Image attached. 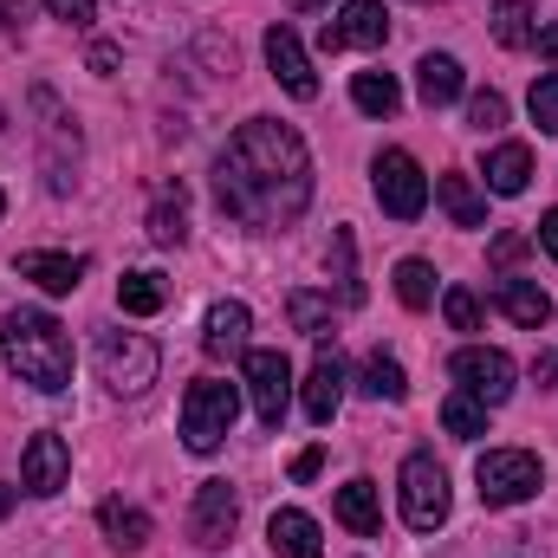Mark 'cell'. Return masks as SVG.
<instances>
[{
    "label": "cell",
    "mask_w": 558,
    "mask_h": 558,
    "mask_svg": "<svg viewBox=\"0 0 558 558\" xmlns=\"http://www.w3.org/2000/svg\"><path fill=\"white\" fill-rule=\"evenodd\" d=\"M494 305H500L513 325H526V331H539V325L553 318V299H546L533 279H500V286H494Z\"/></svg>",
    "instance_id": "ffe728a7"
},
{
    "label": "cell",
    "mask_w": 558,
    "mask_h": 558,
    "mask_svg": "<svg viewBox=\"0 0 558 558\" xmlns=\"http://www.w3.org/2000/svg\"><path fill=\"white\" fill-rule=\"evenodd\" d=\"M371 182H377L384 215H397V221H416L422 208H428V175L416 169V156H410V149H377Z\"/></svg>",
    "instance_id": "52a82bcc"
},
{
    "label": "cell",
    "mask_w": 558,
    "mask_h": 558,
    "mask_svg": "<svg viewBox=\"0 0 558 558\" xmlns=\"http://www.w3.org/2000/svg\"><path fill=\"white\" fill-rule=\"evenodd\" d=\"M397 299H403L410 312H428V305H435V267H428V260H403V267H397Z\"/></svg>",
    "instance_id": "4dcf8cb0"
},
{
    "label": "cell",
    "mask_w": 558,
    "mask_h": 558,
    "mask_svg": "<svg viewBox=\"0 0 558 558\" xmlns=\"http://www.w3.org/2000/svg\"><path fill=\"white\" fill-rule=\"evenodd\" d=\"M234 526H241V500H234V487H228V481H202V487H195V513H189L195 546H202V553H221V546L234 539Z\"/></svg>",
    "instance_id": "30bf717a"
},
{
    "label": "cell",
    "mask_w": 558,
    "mask_h": 558,
    "mask_svg": "<svg viewBox=\"0 0 558 558\" xmlns=\"http://www.w3.org/2000/svg\"><path fill=\"white\" fill-rule=\"evenodd\" d=\"M92 357H98L105 390H118V397H143V390L156 384V371H162V351H156L143 331H98Z\"/></svg>",
    "instance_id": "3957f363"
},
{
    "label": "cell",
    "mask_w": 558,
    "mask_h": 558,
    "mask_svg": "<svg viewBox=\"0 0 558 558\" xmlns=\"http://www.w3.org/2000/svg\"><path fill=\"white\" fill-rule=\"evenodd\" d=\"M118 305H124L131 318H149V312L169 305V286H162L156 274H124L118 279Z\"/></svg>",
    "instance_id": "f1b7e54d"
},
{
    "label": "cell",
    "mask_w": 558,
    "mask_h": 558,
    "mask_svg": "<svg viewBox=\"0 0 558 558\" xmlns=\"http://www.w3.org/2000/svg\"><path fill=\"white\" fill-rule=\"evenodd\" d=\"M468 124H474V131L507 124V98H500V92H474V98H468Z\"/></svg>",
    "instance_id": "e575fe53"
},
{
    "label": "cell",
    "mask_w": 558,
    "mask_h": 558,
    "mask_svg": "<svg viewBox=\"0 0 558 558\" xmlns=\"http://www.w3.org/2000/svg\"><path fill=\"white\" fill-rule=\"evenodd\" d=\"M558 377V357L553 351H539V357H533V384H553Z\"/></svg>",
    "instance_id": "60d3db41"
},
{
    "label": "cell",
    "mask_w": 558,
    "mask_h": 558,
    "mask_svg": "<svg viewBox=\"0 0 558 558\" xmlns=\"http://www.w3.org/2000/svg\"><path fill=\"white\" fill-rule=\"evenodd\" d=\"M494 39H500V46H513V52H520V46H533V39H539L533 7H526V0H494Z\"/></svg>",
    "instance_id": "4316f807"
},
{
    "label": "cell",
    "mask_w": 558,
    "mask_h": 558,
    "mask_svg": "<svg viewBox=\"0 0 558 558\" xmlns=\"http://www.w3.org/2000/svg\"><path fill=\"white\" fill-rule=\"evenodd\" d=\"M416 92L428 111H441V105H454L461 92H468V78H461V59H448V52H428L416 65Z\"/></svg>",
    "instance_id": "ac0fdd59"
},
{
    "label": "cell",
    "mask_w": 558,
    "mask_h": 558,
    "mask_svg": "<svg viewBox=\"0 0 558 558\" xmlns=\"http://www.w3.org/2000/svg\"><path fill=\"white\" fill-rule=\"evenodd\" d=\"M267 546H274L279 558H325L318 520H312V513H299V507H279L274 520H267Z\"/></svg>",
    "instance_id": "2e32d148"
},
{
    "label": "cell",
    "mask_w": 558,
    "mask_h": 558,
    "mask_svg": "<svg viewBox=\"0 0 558 558\" xmlns=\"http://www.w3.org/2000/svg\"><path fill=\"white\" fill-rule=\"evenodd\" d=\"M441 428H448L454 441H481V435H487V403L468 397V390H454V397L441 403Z\"/></svg>",
    "instance_id": "83f0119b"
},
{
    "label": "cell",
    "mask_w": 558,
    "mask_h": 558,
    "mask_svg": "<svg viewBox=\"0 0 558 558\" xmlns=\"http://www.w3.org/2000/svg\"><path fill=\"white\" fill-rule=\"evenodd\" d=\"M182 234H189V195H182V182H169L149 202V241L156 247H182Z\"/></svg>",
    "instance_id": "603a6c76"
},
{
    "label": "cell",
    "mask_w": 558,
    "mask_h": 558,
    "mask_svg": "<svg viewBox=\"0 0 558 558\" xmlns=\"http://www.w3.org/2000/svg\"><path fill=\"white\" fill-rule=\"evenodd\" d=\"M351 105H357L364 118H397L403 85H397L390 72H357V78H351Z\"/></svg>",
    "instance_id": "cb8c5ba5"
},
{
    "label": "cell",
    "mask_w": 558,
    "mask_h": 558,
    "mask_svg": "<svg viewBox=\"0 0 558 558\" xmlns=\"http://www.w3.org/2000/svg\"><path fill=\"white\" fill-rule=\"evenodd\" d=\"M364 397H377V403H403L410 397V377H403V364L390 351H371L364 357Z\"/></svg>",
    "instance_id": "484cf974"
},
{
    "label": "cell",
    "mask_w": 558,
    "mask_h": 558,
    "mask_svg": "<svg viewBox=\"0 0 558 558\" xmlns=\"http://www.w3.org/2000/svg\"><path fill=\"white\" fill-rule=\"evenodd\" d=\"M0 351L13 364V377L46 390V397H59L72 384V338L52 312H7L0 318Z\"/></svg>",
    "instance_id": "7a4b0ae2"
},
{
    "label": "cell",
    "mask_w": 558,
    "mask_h": 558,
    "mask_svg": "<svg viewBox=\"0 0 558 558\" xmlns=\"http://www.w3.org/2000/svg\"><path fill=\"white\" fill-rule=\"evenodd\" d=\"M539 454H526V448H487L481 461H474V487H481V500L487 507H520V500H533L539 494Z\"/></svg>",
    "instance_id": "5b68a950"
},
{
    "label": "cell",
    "mask_w": 558,
    "mask_h": 558,
    "mask_svg": "<svg viewBox=\"0 0 558 558\" xmlns=\"http://www.w3.org/2000/svg\"><path fill=\"white\" fill-rule=\"evenodd\" d=\"M441 312H448L454 331H481V299H474L468 286H448V292H441Z\"/></svg>",
    "instance_id": "836d02e7"
},
{
    "label": "cell",
    "mask_w": 558,
    "mask_h": 558,
    "mask_svg": "<svg viewBox=\"0 0 558 558\" xmlns=\"http://www.w3.org/2000/svg\"><path fill=\"white\" fill-rule=\"evenodd\" d=\"M247 331H254V312L241 299H215L202 318V351L208 357H247Z\"/></svg>",
    "instance_id": "5bb4252c"
},
{
    "label": "cell",
    "mask_w": 558,
    "mask_h": 558,
    "mask_svg": "<svg viewBox=\"0 0 558 558\" xmlns=\"http://www.w3.org/2000/svg\"><path fill=\"white\" fill-rule=\"evenodd\" d=\"M65 474H72V448L46 428V435H33L26 441V454H20V487L26 494H39V500H52L59 487H65Z\"/></svg>",
    "instance_id": "7c38bea8"
},
{
    "label": "cell",
    "mask_w": 558,
    "mask_h": 558,
    "mask_svg": "<svg viewBox=\"0 0 558 558\" xmlns=\"http://www.w3.org/2000/svg\"><path fill=\"white\" fill-rule=\"evenodd\" d=\"M539 247H546V254L558 260V208L546 215V221H539Z\"/></svg>",
    "instance_id": "ab89813d"
},
{
    "label": "cell",
    "mask_w": 558,
    "mask_h": 558,
    "mask_svg": "<svg viewBox=\"0 0 558 558\" xmlns=\"http://www.w3.org/2000/svg\"><path fill=\"white\" fill-rule=\"evenodd\" d=\"M13 20H20V7H13V0H0V26H13Z\"/></svg>",
    "instance_id": "7bdbcfd3"
},
{
    "label": "cell",
    "mask_w": 558,
    "mask_h": 558,
    "mask_svg": "<svg viewBox=\"0 0 558 558\" xmlns=\"http://www.w3.org/2000/svg\"><path fill=\"white\" fill-rule=\"evenodd\" d=\"M318 461H325V454H318V448H305V454L292 461V481H312V474H318Z\"/></svg>",
    "instance_id": "f35d334b"
},
{
    "label": "cell",
    "mask_w": 558,
    "mask_h": 558,
    "mask_svg": "<svg viewBox=\"0 0 558 558\" xmlns=\"http://www.w3.org/2000/svg\"><path fill=\"white\" fill-rule=\"evenodd\" d=\"M286 312H292V331H305V338H331V299H325V292H292Z\"/></svg>",
    "instance_id": "f546056e"
},
{
    "label": "cell",
    "mask_w": 558,
    "mask_h": 558,
    "mask_svg": "<svg viewBox=\"0 0 558 558\" xmlns=\"http://www.w3.org/2000/svg\"><path fill=\"white\" fill-rule=\"evenodd\" d=\"M520 254H526V234H500V241H494V260H500V267H513Z\"/></svg>",
    "instance_id": "8d00e7d4"
},
{
    "label": "cell",
    "mask_w": 558,
    "mask_h": 558,
    "mask_svg": "<svg viewBox=\"0 0 558 558\" xmlns=\"http://www.w3.org/2000/svg\"><path fill=\"white\" fill-rule=\"evenodd\" d=\"M267 72L292 98H318V72H312V59H305V46H299L292 26H267Z\"/></svg>",
    "instance_id": "4fadbf2b"
},
{
    "label": "cell",
    "mask_w": 558,
    "mask_h": 558,
    "mask_svg": "<svg viewBox=\"0 0 558 558\" xmlns=\"http://www.w3.org/2000/svg\"><path fill=\"white\" fill-rule=\"evenodd\" d=\"M344 384H351V377H344V357H338V351H318V364L305 371V390H299L305 416L318 422V428L338 416V403H344Z\"/></svg>",
    "instance_id": "9a60e30c"
},
{
    "label": "cell",
    "mask_w": 558,
    "mask_h": 558,
    "mask_svg": "<svg viewBox=\"0 0 558 558\" xmlns=\"http://www.w3.org/2000/svg\"><path fill=\"white\" fill-rule=\"evenodd\" d=\"M448 377H454L468 397H481L487 410H500V403L513 397V357L494 351V344H468V351H454V357H448Z\"/></svg>",
    "instance_id": "ba28073f"
},
{
    "label": "cell",
    "mask_w": 558,
    "mask_h": 558,
    "mask_svg": "<svg viewBox=\"0 0 558 558\" xmlns=\"http://www.w3.org/2000/svg\"><path fill=\"white\" fill-rule=\"evenodd\" d=\"M234 416H241V390L221 384V377H202V384H189V397H182V441H189L195 454H215V448L228 441Z\"/></svg>",
    "instance_id": "277c9868"
},
{
    "label": "cell",
    "mask_w": 558,
    "mask_h": 558,
    "mask_svg": "<svg viewBox=\"0 0 558 558\" xmlns=\"http://www.w3.org/2000/svg\"><path fill=\"white\" fill-rule=\"evenodd\" d=\"M215 202L241 228H286L312 202V149L279 118H247L215 156Z\"/></svg>",
    "instance_id": "6da1fadb"
},
{
    "label": "cell",
    "mask_w": 558,
    "mask_h": 558,
    "mask_svg": "<svg viewBox=\"0 0 558 558\" xmlns=\"http://www.w3.org/2000/svg\"><path fill=\"white\" fill-rule=\"evenodd\" d=\"M533 46H539V52L558 65V26H539V39H533Z\"/></svg>",
    "instance_id": "b9f144b4"
},
{
    "label": "cell",
    "mask_w": 558,
    "mask_h": 558,
    "mask_svg": "<svg viewBox=\"0 0 558 558\" xmlns=\"http://www.w3.org/2000/svg\"><path fill=\"white\" fill-rule=\"evenodd\" d=\"M13 267H20V279H33L46 292H78V279H85V260L78 254H20Z\"/></svg>",
    "instance_id": "7402d4cb"
},
{
    "label": "cell",
    "mask_w": 558,
    "mask_h": 558,
    "mask_svg": "<svg viewBox=\"0 0 558 558\" xmlns=\"http://www.w3.org/2000/svg\"><path fill=\"white\" fill-rule=\"evenodd\" d=\"M46 13L65 20V26H92L98 20V0H46Z\"/></svg>",
    "instance_id": "d590c367"
},
{
    "label": "cell",
    "mask_w": 558,
    "mask_h": 558,
    "mask_svg": "<svg viewBox=\"0 0 558 558\" xmlns=\"http://www.w3.org/2000/svg\"><path fill=\"white\" fill-rule=\"evenodd\" d=\"M533 182V149L526 143H494L487 149V189L494 195H526Z\"/></svg>",
    "instance_id": "d6986e66"
},
{
    "label": "cell",
    "mask_w": 558,
    "mask_h": 558,
    "mask_svg": "<svg viewBox=\"0 0 558 558\" xmlns=\"http://www.w3.org/2000/svg\"><path fill=\"white\" fill-rule=\"evenodd\" d=\"M397 487H403V520H410L416 533H435V526H448V468H441L428 448H416V454L403 461Z\"/></svg>",
    "instance_id": "8992f818"
},
{
    "label": "cell",
    "mask_w": 558,
    "mask_h": 558,
    "mask_svg": "<svg viewBox=\"0 0 558 558\" xmlns=\"http://www.w3.org/2000/svg\"><path fill=\"white\" fill-rule=\"evenodd\" d=\"M435 202L448 208V221H454V228H487V195L474 189V175L448 169V175L435 182Z\"/></svg>",
    "instance_id": "e0dca14e"
},
{
    "label": "cell",
    "mask_w": 558,
    "mask_h": 558,
    "mask_svg": "<svg viewBox=\"0 0 558 558\" xmlns=\"http://www.w3.org/2000/svg\"><path fill=\"white\" fill-rule=\"evenodd\" d=\"M331 513H338V526H351V533H377L384 526V507H377V481H344L338 487V500H331Z\"/></svg>",
    "instance_id": "44dd1931"
},
{
    "label": "cell",
    "mask_w": 558,
    "mask_h": 558,
    "mask_svg": "<svg viewBox=\"0 0 558 558\" xmlns=\"http://www.w3.org/2000/svg\"><path fill=\"white\" fill-rule=\"evenodd\" d=\"M7 513H13V487H0V520H7Z\"/></svg>",
    "instance_id": "ee69618b"
},
{
    "label": "cell",
    "mask_w": 558,
    "mask_h": 558,
    "mask_svg": "<svg viewBox=\"0 0 558 558\" xmlns=\"http://www.w3.org/2000/svg\"><path fill=\"white\" fill-rule=\"evenodd\" d=\"M526 111H533V124H539L546 137H558V72H539V78H533Z\"/></svg>",
    "instance_id": "d6a6232c"
},
{
    "label": "cell",
    "mask_w": 558,
    "mask_h": 558,
    "mask_svg": "<svg viewBox=\"0 0 558 558\" xmlns=\"http://www.w3.org/2000/svg\"><path fill=\"white\" fill-rule=\"evenodd\" d=\"M98 526H105V539H111L118 553H137L143 539H149V513H143V507H124V500H105V507H98Z\"/></svg>",
    "instance_id": "d4e9b609"
},
{
    "label": "cell",
    "mask_w": 558,
    "mask_h": 558,
    "mask_svg": "<svg viewBox=\"0 0 558 558\" xmlns=\"http://www.w3.org/2000/svg\"><path fill=\"white\" fill-rule=\"evenodd\" d=\"M292 7H318V0H292Z\"/></svg>",
    "instance_id": "f6af8a7d"
},
{
    "label": "cell",
    "mask_w": 558,
    "mask_h": 558,
    "mask_svg": "<svg viewBox=\"0 0 558 558\" xmlns=\"http://www.w3.org/2000/svg\"><path fill=\"white\" fill-rule=\"evenodd\" d=\"M331 254H338V299H344V305H364V279H357V247H351V234H344V228L331 234Z\"/></svg>",
    "instance_id": "1f68e13d"
},
{
    "label": "cell",
    "mask_w": 558,
    "mask_h": 558,
    "mask_svg": "<svg viewBox=\"0 0 558 558\" xmlns=\"http://www.w3.org/2000/svg\"><path fill=\"white\" fill-rule=\"evenodd\" d=\"M92 72H118V46L98 39V46H92Z\"/></svg>",
    "instance_id": "74e56055"
},
{
    "label": "cell",
    "mask_w": 558,
    "mask_h": 558,
    "mask_svg": "<svg viewBox=\"0 0 558 558\" xmlns=\"http://www.w3.org/2000/svg\"><path fill=\"white\" fill-rule=\"evenodd\" d=\"M384 39H390V13H384V0H344L338 20H325V33H318L325 52H344V46H384Z\"/></svg>",
    "instance_id": "8fae6325"
},
{
    "label": "cell",
    "mask_w": 558,
    "mask_h": 558,
    "mask_svg": "<svg viewBox=\"0 0 558 558\" xmlns=\"http://www.w3.org/2000/svg\"><path fill=\"white\" fill-rule=\"evenodd\" d=\"M241 377H247V397H254V416L279 428L286 422V403H292V364L286 351H247L241 357Z\"/></svg>",
    "instance_id": "9c48e42d"
},
{
    "label": "cell",
    "mask_w": 558,
    "mask_h": 558,
    "mask_svg": "<svg viewBox=\"0 0 558 558\" xmlns=\"http://www.w3.org/2000/svg\"><path fill=\"white\" fill-rule=\"evenodd\" d=\"M0 208H7V202H0Z\"/></svg>",
    "instance_id": "bcb514c9"
}]
</instances>
